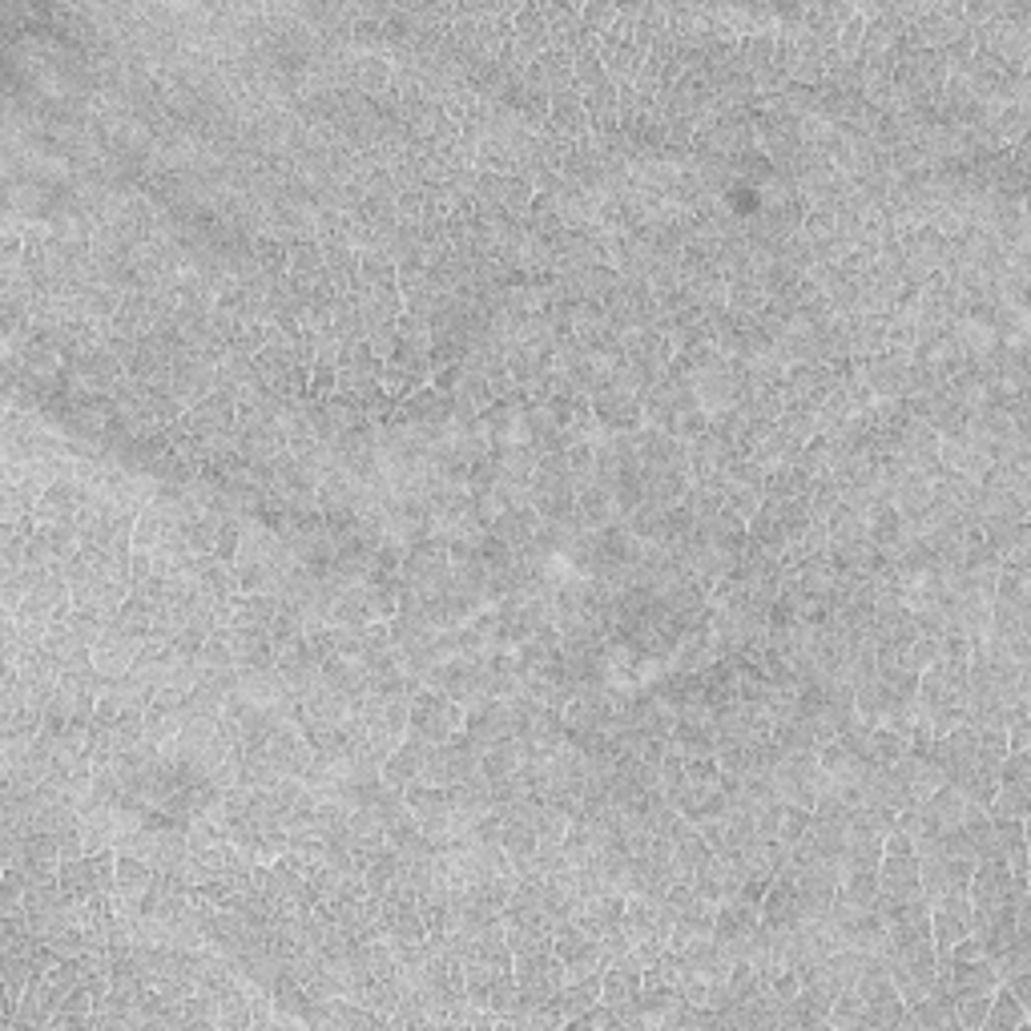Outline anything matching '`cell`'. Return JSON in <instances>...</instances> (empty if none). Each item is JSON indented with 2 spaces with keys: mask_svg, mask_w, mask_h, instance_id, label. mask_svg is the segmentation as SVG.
Instances as JSON below:
<instances>
[{
  "mask_svg": "<svg viewBox=\"0 0 1031 1031\" xmlns=\"http://www.w3.org/2000/svg\"><path fill=\"white\" fill-rule=\"evenodd\" d=\"M464 705L452 702L447 693L423 685L415 697H411V717H408V734L411 738L427 741V746H444L452 734L464 729Z\"/></svg>",
  "mask_w": 1031,
  "mask_h": 1031,
  "instance_id": "cell-1",
  "label": "cell"
},
{
  "mask_svg": "<svg viewBox=\"0 0 1031 1031\" xmlns=\"http://www.w3.org/2000/svg\"><path fill=\"white\" fill-rule=\"evenodd\" d=\"M879 894L882 899H914V894H923V887H919V855H914V843L899 831H891L882 838Z\"/></svg>",
  "mask_w": 1031,
  "mask_h": 1031,
  "instance_id": "cell-2",
  "label": "cell"
},
{
  "mask_svg": "<svg viewBox=\"0 0 1031 1031\" xmlns=\"http://www.w3.org/2000/svg\"><path fill=\"white\" fill-rule=\"evenodd\" d=\"M399 576H403V588L435 593V588L452 576V552H447L439 540H415V544H408V552H403Z\"/></svg>",
  "mask_w": 1031,
  "mask_h": 1031,
  "instance_id": "cell-3",
  "label": "cell"
},
{
  "mask_svg": "<svg viewBox=\"0 0 1031 1031\" xmlns=\"http://www.w3.org/2000/svg\"><path fill=\"white\" fill-rule=\"evenodd\" d=\"M641 972V963H625V967H605V975H600V1003L617 1011L621 1028H644Z\"/></svg>",
  "mask_w": 1031,
  "mask_h": 1031,
  "instance_id": "cell-4",
  "label": "cell"
},
{
  "mask_svg": "<svg viewBox=\"0 0 1031 1031\" xmlns=\"http://www.w3.org/2000/svg\"><path fill=\"white\" fill-rule=\"evenodd\" d=\"M588 403H593L597 427H605V432H641V427H644L641 399H637V391H625V387L605 383L597 395H588Z\"/></svg>",
  "mask_w": 1031,
  "mask_h": 1031,
  "instance_id": "cell-5",
  "label": "cell"
},
{
  "mask_svg": "<svg viewBox=\"0 0 1031 1031\" xmlns=\"http://www.w3.org/2000/svg\"><path fill=\"white\" fill-rule=\"evenodd\" d=\"M552 955L564 963L568 979L588 975V972H605V963H600V938L585 935V931L573 926V923L556 926V935H552Z\"/></svg>",
  "mask_w": 1031,
  "mask_h": 1031,
  "instance_id": "cell-6",
  "label": "cell"
},
{
  "mask_svg": "<svg viewBox=\"0 0 1031 1031\" xmlns=\"http://www.w3.org/2000/svg\"><path fill=\"white\" fill-rule=\"evenodd\" d=\"M464 734H468L480 753L500 738H512V709H508L504 697H484V702L468 705L464 714Z\"/></svg>",
  "mask_w": 1031,
  "mask_h": 1031,
  "instance_id": "cell-7",
  "label": "cell"
},
{
  "mask_svg": "<svg viewBox=\"0 0 1031 1031\" xmlns=\"http://www.w3.org/2000/svg\"><path fill=\"white\" fill-rule=\"evenodd\" d=\"M549 121L552 129L561 133V138H573V141H588L593 138V126H588V113H585V97H580V89H561V94H552L549 101Z\"/></svg>",
  "mask_w": 1031,
  "mask_h": 1031,
  "instance_id": "cell-8",
  "label": "cell"
},
{
  "mask_svg": "<svg viewBox=\"0 0 1031 1031\" xmlns=\"http://www.w3.org/2000/svg\"><path fill=\"white\" fill-rule=\"evenodd\" d=\"M427 753H432V746L408 734V738L395 746V753L383 762V782L395 785V790H408L411 782H420L423 766H427Z\"/></svg>",
  "mask_w": 1031,
  "mask_h": 1031,
  "instance_id": "cell-9",
  "label": "cell"
},
{
  "mask_svg": "<svg viewBox=\"0 0 1031 1031\" xmlns=\"http://www.w3.org/2000/svg\"><path fill=\"white\" fill-rule=\"evenodd\" d=\"M576 520H580V528H588V532H597V528L617 520V500H612L609 484H600V480L576 484Z\"/></svg>",
  "mask_w": 1031,
  "mask_h": 1031,
  "instance_id": "cell-10",
  "label": "cell"
},
{
  "mask_svg": "<svg viewBox=\"0 0 1031 1031\" xmlns=\"http://www.w3.org/2000/svg\"><path fill=\"white\" fill-rule=\"evenodd\" d=\"M395 82V65L383 53H359L351 65V89L363 97H383Z\"/></svg>",
  "mask_w": 1031,
  "mask_h": 1031,
  "instance_id": "cell-11",
  "label": "cell"
},
{
  "mask_svg": "<svg viewBox=\"0 0 1031 1031\" xmlns=\"http://www.w3.org/2000/svg\"><path fill=\"white\" fill-rule=\"evenodd\" d=\"M746 540L750 544H758V549L773 552V556H782L785 552V528H782V516H778V504L773 500H762V508L746 520Z\"/></svg>",
  "mask_w": 1031,
  "mask_h": 1031,
  "instance_id": "cell-12",
  "label": "cell"
},
{
  "mask_svg": "<svg viewBox=\"0 0 1031 1031\" xmlns=\"http://www.w3.org/2000/svg\"><path fill=\"white\" fill-rule=\"evenodd\" d=\"M1028 1023H1031V1011L1016 999V991H1011L1008 984H999L996 996H991V1008H987V1016H984V1028L979 1031H1023Z\"/></svg>",
  "mask_w": 1031,
  "mask_h": 1031,
  "instance_id": "cell-13",
  "label": "cell"
},
{
  "mask_svg": "<svg viewBox=\"0 0 1031 1031\" xmlns=\"http://www.w3.org/2000/svg\"><path fill=\"white\" fill-rule=\"evenodd\" d=\"M600 975L605 972H588V975H576V979H564L561 996H556V1008H561L564 1023L576 1020L585 1008H593V1003H600Z\"/></svg>",
  "mask_w": 1031,
  "mask_h": 1031,
  "instance_id": "cell-14",
  "label": "cell"
},
{
  "mask_svg": "<svg viewBox=\"0 0 1031 1031\" xmlns=\"http://www.w3.org/2000/svg\"><path fill=\"white\" fill-rule=\"evenodd\" d=\"M826 532H831V544H862L867 540V516L850 508L846 500L826 512Z\"/></svg>",
  "mask_w": 1031,
  "mask_h": 1031,
  "instance_id": "cell-15",
  "label": "cell"
},
{
  "mask_svg": "<svg viewBox=\"0 0 1031 1031\" xmlns=\"http://www.w3.org/2000/svg\"><path fill=\"white\" fill-rule=\"evenodd\" d=\"M838 899L850 902V907H875V899H879V870H855L846 867L843 875H838Z\"/></svg>",
  "mask_w": 1031,
  "mask_h": 1031,
  "instance_id": "cell-16",
  "label": "cell"
},
{
  "mask_svg": "<svg viewBox=\"0 0 1031 1031\" xmlns=\"http://www.w3.org/2000/svg\"><path fill=\"white\" fill-rule=\"evenodd\" d=\"M967 806H972V802H967V797H963L951 782H943L935 794L923 802V810L938 822V826H943V831H947V826H959L963 814H967Z\"/></svg>",
  "mask_w": 1031,
  "mask_h": 1031,
  "instance_id": "cell-17",
  "label": "cell"
},
{
  "mask_svg": "<svg viewBox=\"0 0 1031 1031\" xmlns=\"http://www.w3.org/2000/svg\"><path fill=\"white\" fill-rule=\"evenodd\" d=\"M254 258H258V267L267 270L270 279H282V274L291 270V242H282V238L270 235V230H258V235H254Z\"/></svg>",
  "mask_w": 1031,
  "mask_h": 1031,
  "instance_id": "cell-18",
  "label": "cell"
},
{
  "mask_svg": "<svg viewBox=\"0 0 1031 1031\" xmlns=\"http://www.w3.org/2000/svg\"><path fill=\"white\" fill-rule=\"evenodd\" d=\"M907 750H911V746H907V734H899V729H891V726H875L867 734V753L875 766H894Z\"/></svg>",
  "mask_w": 1031,
  "mask_h": 1031,
  "instance_id": "cell-19",
  "label": "cell"
},
{
  "mask_svg": "<svg viewBox=\"0 0 1031 1031\" xmlns=\"http://www.w3.org/2000/svg\"><path fill=\"white\" fill-rule=\"evenodd\" d=\"M359 274H363L367 291H379V286H399L395 258L387 254V250H359Z\"/></svg>",
  "mask_w": 1031,
  "mask_h": 1031,
  "instance_id": "cell-20",
  "label": "cell"
},
{
  "mask_svg": "<svg viewBox=\"0 0 1031 1031\" xmlns=\"http://www.w3.org/2000/svg\"><path fill=\"white\" fill-rule=\"evenodd\" d=\"M987 814H999V818H1028L1031 814V785H999L996 797Z\"/></svg>",
  "mask_w": 1031,
  "mask_h": 1031,
  "instance_id": "cell-21",
  "label": "cell"
},
{
  "mask_svg": "<svg viewBox=\"0 0 1031 1031\" xmlns=\"http://www.w3.org/2000/svg\"><path fill=\"white\" fill-rule=\"evenodd\" d=\"M987 818H991V834H996V846L1003 855L1028 846V818H999V814H987Z\"/></svg>",
  "mask_w": 1031,
  "mask_h": 1031,
  "instance_id": "cell-22",
  "label": "cell"
},
{
  "mask_svg": "<svg viewBox=\"0 0 1031 1031\" xmlns=\"http://www.w3.org/2000/svg\"><path fill=\"white\" fill-rule=\"evenodd\" d=\"M480 561L492 568V573H512L516 568V549L508 544V540H500L496 532H484V540H480Z\"/></svg>",
  "mask_w": 1031,
  "mask_h": 1031,
  "instance_id": "cell-23",
  "label": "cell"
},
{
  "mask_svg": "<svg viewBox=\"0 0 1031 1031\" xmlns=\"http://www.w3.org/2000/svg\"><path fill=\"white\" fill-rule=\"evenodd\" d=\"M862 33H867V17H862V12H858V4H855V12H850V17L843 21V29H838V57H843V61H858Z\"/></svg>",
  "mask_w": 1031,
  "mask_h": 1031,
  "instance_id": "cell-24",
  "label": "cell"
},
{
  "mask_svg": "<svg viewBox=\"0 0 1031 1031\" xmlns=\"http://www.w3.org/2000/svg\"><path fill=\"white\" fill-rule=\"evenodd\" d=\"M617 12H621V4H612V0H588V4H580V21L597 36H605L617 24Z\"/></svg>",
  "mask_w": 1031,
  "mask_h": 1031,
  "instance_id": "cell-25",
  "label": "cell"
},
{
  "mask_svg": "<svg viewBox=\"0 0 1031 1031\" xmlns=\"http://www.w3.org/2000/svg\"><path fill=\"white\" fill-rule=\"evenodd\" d=\"M991 996H996V991H991ZM991 996H959L955 999V1020H959V1028H967V1031L984 1028V1016H987V1008H991Z\"/></svg>",
  "mask_w": 1031,
  "mask_h": 1031,
  "instance_id": "cell-26",
  "label": "cell"
},
{
  "mask_svg": "<svg viewBox=\"0 0 1031 1031\" xmlns=\"http://www.w3.org/2000/svg\"><path fill=\"white\" fill-rule=\"evenodd\" d=\"M717 758H685V782L690 785H717Z\"/></svg>",
  "mask_w": 1031,
  "mask_h": 1031,
  "instance_id": "cell-27",
  "label": "cell"
}]
</instances>
